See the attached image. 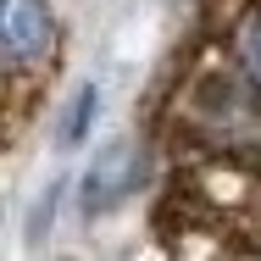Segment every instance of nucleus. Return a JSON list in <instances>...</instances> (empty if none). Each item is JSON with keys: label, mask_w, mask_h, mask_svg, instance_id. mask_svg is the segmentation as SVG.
I'll return each mask as SVG.
<instances>
[{"label": "nucleus", "mask_w": 261, "mask_h": 261, "mask_svg": "<svg viewBox=\"0 0 261 261\" xmlns=\"http://www.w3.org/2000/svg\"><path fill=\"white\" fill-rule=\"evenodd\" d=\"M56 17L50 0H0V50H6V139H22L34 106L56 72Z\"/></svg>", "instance_id": "obj_2"}, {"label": "nucleus", "mask_w": 261, "mask_h": 261, "mask_svg": "<svg viewBox=\"0 0 261 261\" xmlns=\"http://www.w3.org/2000/svg\"><path fill=\"white\" fill-rule=\"evenodd\" d=\"M195 34H206L211 45L261 89V0H206Z\"/></svg>", "instance_id": "obj_3"}, {"label": "nucleus", "mask_w": 261, "mask_h": 261, "mask_svg": "<svg viewBox=\"0 0 261 261\" xmlns=\"http://www.w3.org/2000/svg\"><path fill=\"white\" fill-rule=\"evenodd\" d=\"M150 134L161 150L156 233L217 256H261V89L189 34L156 95Z\"/></svg>", "instance_id": "obj_1"}, {"label": "nucleus", "mask_w": 261, "mask_h": 261, "mask_svg": "<svg viewBox=\"0 0 261 261\" xmlns=\"http://www.w3.org/2000/svg\"><path fill=\"white\" fill-rule=\"evenodd\" d=\"M145 172H150V150H145V145H128V139L106 145L100 156L89 161V172H84V211L100 217V211L122 206V200L145 184Z\"/></svg>", "instance_id": "obj_4"}, {"label": "nucleus", "mask_w": 261, "mask_h": 261, "mask_svg": "<svg viewBox=\"0 0 261 261\" xmlns=\"http://www.w3.org/2000/svg\"><path fill=\"white\" fill-rule=\"evenodd\" d=\"M95 106H100V95H95V89H78V100H72L67 122H61V145H78V139L89 134V122H95Z\"/></svg>", "instance_id": "obj_5"}]
</instances>
